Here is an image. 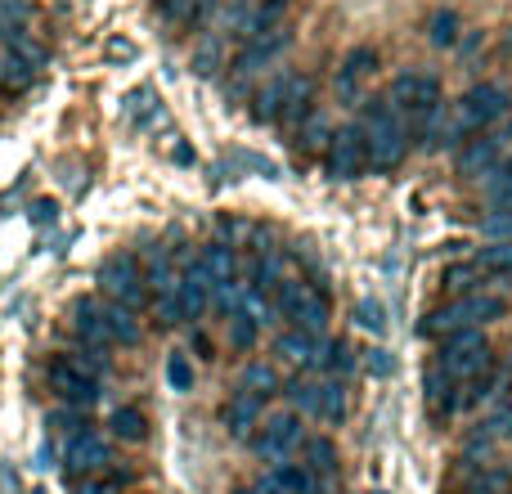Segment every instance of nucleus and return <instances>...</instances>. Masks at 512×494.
Listing matches in <instances>:
<instances>
[{
	"label": "nucleus",
	"mask_w": 512,
	"mask_h": 494,
	"mask_svg": "<svg viewBox=\"0 0 512 494\" xmlns=\"http://www.w3.org/2000/svg\"><path fill=\"white\" fill-rule=\"evenodd\" d=\"M360 135L369 149V167L373 171H396L409 153V122L387 104V99H369L360 117Z\"/></svg>",
	"instance_id": "1"
},
{
	"label": "nucleus",
	"mask_w": 512,
	"mask_h": 494,
	"mask_svg": "<svg viewBox=\"0 0 512 494\" xmlns=\"http://www.w3.org/2000/svg\"><path fill=\"white\" fill-rule=\"evenodd\" d=\"M436 369L445 373V378L454 382V387H463V382L481 378V373L495 369V355H490V342L481 328H468V333H450L441 342V351H436Z\"/></svg>",
	"instance_id": "2"
},
{
	"label": "nucleus",
	"mask_w": 512,
	"mask_h": 494,
	"mask_svg": "<svg viewBox=\"0 0 512 494\" xmlns=\"http://www.w3.org/2000/svg\"><path fill=\"white\" fill-rule=\"evenodd\" d=\"M508 315V301L495 297V292H463V297H454L450 306L432 310L423 324V333H468V328H481L490 324V319H504Z\"/></svg>",
	"instance_id": "3"
},
{
	"label": "nucleus",
	"mask_w": 512,
	"mask_h": 494,
	"mask_svg": "<svg viewBox=\"0 0 512 494\" xmlns=\"http://www.w3.org/2000/svg\"><path fill=\"white\" fill-rule=\"evenodd\" d=\"M274 310L301 333H324L328 328V297L306 279H279L274 283Z\"/></svg>",
	"instance_id": "4"
},
{
	"label": "nucleus",
	"mask_w": 512,
	"mask_h": 494,
	"mask_svg": "<svg viewBox=\"0 0 512 494\" xmlns=\"http://www.w3.org/2000/svg\"><path fill=\"white\" fill-rule=\"evenodd\" d=\"M99 292H104V301H117L126 310L149 306V279H144L140 261L131 252H113L99 265Z\"/></svg>",
	"instance_id": "5"
},
{
	"label": "nucleus",
	"mask_w": 512,
	"mask_h": 494,
	"mask_svg": "<svg viewBox=\"0 0 512 494\" xmlns=\"http://www.w3.org/2000/svg\"><path fill=\"white\" fill-rule=\"evenodd\" d=\"M387 104L396 108L409 126H423L427 117L441 108V81H436L432 72H414V68H409V72H400V77L391 81Z\"/></svg>",
	"instance_id": "6"
},
{
	"label": "nucleus",
	"mask_w": 512,
	"mask_h": 494,
	"mask_svg": "<svg viewBox=\"0 0 512 494\" xmlns=\"http://www.w3.org/2000/svg\"><path fill=\"white\" fill-rule=\"evenodd\" d=\"M508 108H512L508 90L495 86V81H481V86H472L459 104H450V113H454L459 135H477V131H490L499 117H508Z\"/></svg>",
	"instance_id": "7"
},
{
	"label": "nucleus",
	"mask_w": 512,
	"mask_h": 494,
	"mask_svg": "<svg viewBox=\"0 0 512 494\" xmlns=\"http://www.w3.org/2000/svg\"><path fill=\"white\" fill-rule=\"evenodd\" d=\"M369 167V149H364L360 122L342 126L328 135V176L333 180H360V171Z\"/></svg>",
	"instance_id": "8"
},
{
	"label": "nucleus",
	"mask_w": 512,
	"mask_h": 494,
	"mask_svg": "<svg viewBox=\"0 0 512 494\" xmlns=\"http://www.w3.org/2000/svg\"><path fill=\"white\" fill-rule=\"evenodd\" d=\"M297 445H301V418L297 414H270L261 432L252 436L256 459H265V463H283Z\"/></svg>",
	"instance_id": "9"
},
{
	"label": "nucleus",
	"mask_w": 512,
	"mask_h": 494,
	"mask_svg": "<svg viewBox=\"0 0 512 494\" xmlns=\"http://www.w3.org/2000/svg\"><path fill=\"white\" fill-rule=\"evenodd\" d=\"M108 463H113V450H108V441L99 432H77L68 441V450H63V472L72 481L90 477V472H104Z\"/></svg>",
	"instance_id": "10"
},
{
	"label": "nucleus",
	"mask_w": 512,
	"mask_h": 494,
	"mask_svg": "<svg viewBox=\"0 0 512 494\" xmlns=\"http://www.w3.org/2000/svg\"><path fill=\"white\" fill-rule=\"evenodd\" d=\"M499 158H504V135L477 131L472 140H463V149H459V158H454V167H459V176L477 180V176H490V171L499 167Z\"/></svg>",
	"instance_id": "11"
},
{
	"label": "nucleus",
	"mask_w": 512,
	"mask_h": 494,
	"mask_svg": "<svg viewBox=\"0 0 512 494\" xmlns=\"http://www.w3.org/2000/svg\"><path fill=\"white\" fill-rule=\"evenodd\" d=\"M288 41H292L288 27H270V32L248 36V45H243L239 59H234V72H239V77H252V72H261L265 63H274L283 50H288Z\"/></svg>",
	"instance_id": "12"
},
{
	"label": "nucleus",
	"mask_w": 512,
	"mask_h": 494,
	"mask_svg": "<svg viewBox=\"0 0 512 494\" xmlns=\"http://www.w3.org/2000/svg\"><path fill=\"white\" fill-rule=\"evenodd\" d=\"M373 68H378V50L373 45H355V50H346L342 68H337V99L342 104H355L364 90V81L373 77Z\"/></svg>",
	"instance_id": "13"
},
{
	"label": "nucleus",
	"mask_w": 512,
	"mask_h": 494,
	"mask_svg": "<svg viewBox=\"0 0 512 494\" xmlns=\"http://www.w3.org/2000/svg\"><path fill=\"white\" fill-rule=\"evenodd\" d=\"M176 301H180V319H203L207 315V306H212V279H207L203 261H189L185 270H180Z\"/></svg>",
	"instance_id": "14"
},
{
	"label": "nucleus",
	"mask_w": 512,
	"mask_h": 494,
	"mask_svg": "<svg viewBox=\"0 0 512 494\" xmlns=\"http://www.w3.org/2000/svg\"><path fill=\"white\" fill-rule=\"evenodd\" d=\"M306 77H297V72H279V77H270L261 90H256V108H252V117L256 122H279L283 113H288V104H292V95H297V86Z\"/></svg>",
	"instance_id": "15"
},
{
	"label": "nucleus",
	"mask_w": 512,
	"mask_h": 494,
	"mask_svg": "<svg viewBox=\"0 0 512 494\" xmlns=\"http://www.w3.org/2000/svg\"><path fill=\"white\" fill-rule=\"evenodd\" d=\"M72 328H77L81 346H90V351H104V346H113V337H108V324H104V310H99V297H81L77 306H72Z\"/></svg>",
	"instance_id": "16"
},
{
	"label": "nucleus",
	"mask_w": 512,
	"mask_h": 494,
	"mask_svg": "<svg viewBox=\"0 0 512 494\" xmlns=\"http://www.w3.org/2000/svg\"><path fill=\"white\" fill-rule=\"evenodd\" d=\"M50 387L59 391V396L68 400V405H90V400L99 396V382H95V378H86V373H77L68 360H63V355L50 364Z\"/></svg>",
	"instance_id": "17"
},
{
	"label": "nucleus",
	"mask_w": 512,
	"mask_h": 494,
	"mask_svg": "<svg viewBox=\"0 0 512 494\" xmlns=\"http://www.w3.org/2000/svg\"><path fill=\"white\" fill-rule=\"evenodd\" d=\"M261 414H265V400L239 387V391L230 396V405H225V427H230V436L248 441V436L256 432V423H261Z\"/></svg>",
	"instance_id": "18"
},
{
	"label": "nucleus",
	"mask_w": 512,
	"mask_h": 494,
	"mask_svg": "<svg viewBox=\"0 0 512 494\" xmlns=\"http://www.w3.org/2000/svg\"><path fill=\"white\" fill-rule=\"evenodd\" d=\"M306 472L324 486H337V472H342V459H337V441L328 436H310L306 441Z\"/></svg>",
	"instance_id": "19"
},
{
	"label": "nucleus",
	"mask_w": 512,
	"mask_h": 494,
	"mask_svg": "<svg viewBox=\"0 0 512 494\" xmlns=\"http://www.w3.org/2000/svg\"><path fill=\"white\" fill-rule=\"evenodd\" d=\"M265 494H310L315 477L306 472V463H274V472L261 481Z\"/></svg>",
	"instance_id": "20"
},
{
	"label": "nucleus",
	"mask_w": 512,
	"mask_h": 494,
	"mask_svg": "<svg viewBox=\"0 0 512 494\" xmlns=\"http://www.w3.org/2000/svg\"><path fill=\"white\" fill-rule=\"evenodd\" d=\"M36 72H41V63H32L18 50H5V59H0V86H5L9 95H23V90H32Z\"/></svg>",
	"instance_id": "21"
},
{
	"label": "nucleus",
	"mask_w": 512,
	"mask_h": 494,
	"mask_svg": "<svg viewBox=\"0 0 512 494\" xmlns=\"http://www.w3.org/2000/svg\"><path fill=\"white\" fill-rule=\"evenodd\" d=\"M512 436V396L508 400H499L495 409H490L486 418H481V427L472 432V450H486V445H495V441H508Z\"/></svg>",
	"instance_id": "22"
},
{
	"label": "nucleus",
	"mask_w": 512,
	"mask_h": 494,
	"mask_svg": "<svg viewBox=\"0 0 512 494\" xmlns=\"http://www.w3.org/2000/svg\"><path fill=\"white\" fill-rule=\"evenodd\" d=\"M99 310H104L108 337H113L117 346H135V342H140V319H135V310L117 306V301H99Z\"/></svg>",
	"instance_id": "23"
},
{
	"label": "nucleus",
	"mask_w": 512,
	"mask_h": 494,
	"mask_svg": "<svg viewBox=\"0 0 512 494\" xmlns=\"http://www.w3.org/2000/svg\"><path fill=\"white\" fill-rule=\"evenodd\" d=\"M427 409H432V418H450L454 409H459V387H454L436 364L427 369Z\"/></svg>",
	"instance_id": "24"
},
{
	"label": "nucleus",
	"mask_w": 512,
	"mask_h": 494,
	"mask_svg": "<svg viewBox=\"0 0 512 494\" xmlns=\"http://www.w3.org/2000/svg\"><path fill=\"white\" fill-rule=\"evenodd\" d=\"M198 261H203L212 288H221V283H239V279H234V274H239V256H234L230 243H212L203 256H198Z\"/></svg>",
	"instance_id": "25"
},
{
	"label": "nucleus",
	"mask_w": 512,
	"mask_h": 494,
	"mask_svg": "<svg viewBox=\"0 0 512 494\" xmlns=\"http://www.w3.org/2000/svg\"><path fill=\"white\" fill-rule=\"evenodd\" d=\"M463 494H512V472L504 463H481V468L463 481Z\"/></svg>",
	"instance_id": "26"
},
{
	"label": "nucleus",
	"mask_w": 512,
	"mask_h": 494,
	"mask_svg": "<svg viewBox=\"0 0 512 494\" xmlns=\"http://www.w3.org/2000/svg\"><path fill=\"white\" fill-rule=\"evenodd\" d=\"M319 346H324V333H301V328H292V333L279 337V355L288 364H315Z\"/></svg>",
	"instance_id": "27"
},
{
	"label": "nucleus",
	"mask_w": 512,
	"mask_h": 494,
	"mask_svg": "<svg viewBox=\"0 0 512 494\" xmlns=\"http://www.w3.org/2000/svg\"><path fill=\"white\" fill-rule=\"evenodd\" d=\"M472 265H477L481 274H490V279H512V239L481 247V252L472 256Z\"/></svg>",
	"instance_id": "28"
},
{
	"label": "nucleus",
	"mask_w": 512,
	"mask_h": 494,
	"mask_svg": "<svg viewBox=\"0 0 512 494\" xmlns=\"http://www.w3.org/2000/svg\"><path fill=\"white\" fill-rule=\"evenodd\" d=\"M108 427H113V436L117 441H144L149 436V423H144V414L135 405H122V409H113V418H108Z\"/></svg>",
	"instance_id": "29"
},
{
	"label": "nucleus",
	"mask_w": 512,
	"mask_h": 494,
	"mask_svg": "<svg viewBox=\"0 0 512 494\" xmlns=\"http://www.w3.org/2000/svg\"><path fill=\"white\" fill-rule=\"evenodd\" d=\"M459 14L454 9H436L432 18H427V41L436 45V50H450V45H459Z\"/></svg>",
	"instance_id": "30"
},
{
	"label": "nucleus",
	"mask_w": 512,
	"mask_h": 494,
	"mask_svg": "<svg viewBox=\"0 0 512 494\" xmlns=\"http://www.w3.org/2000/svg\"><path fill=\"white\" fill-rule=\"evenodd\" d=\"M324 423H342L346 418V387L342 382H319V414Z\"/></svg>",
	"instance_id": "31"
},
{
	"label": "nucleus",
	"mask_w": 512,
	"mask_h": 494,
	"mask_svg": "<svg viewBox=\"0 0 512 494\" xmlns=\"http://www.w3.org/2000/svg\"><path fill=\"white\" fill-rule=\"evenodd\" d=\"M256 324L261 319L252 315V310H230V346L234 351H252V342H256Z\"/></svg>",
	"instance_id": "32"
},
{
	"label": "nucleus",
	"mask_w": 512,
	"mask_h": 494,
	"mask_svg": "<svg viewBox=\"0 0 512 494\" xmlns=\"http://www.w3.org/2000/svg\"><path fill=\"white\" fill-rule=\"evenodd\" d=\"M63 360H68L77 373H86V378H95V382L108 373V355H104V351H90V346H81V351H68V355H63Z\"/></svg>",
	"instance_id": "33"
},
{
	"label": "nucleus",
	"mask_w": 512,
	"mask_h": 494,
	"mask_svg": "<svg viewBox=\"0 0 512 494\" xmlns=\"http://www.w3.org/2000/svg\"><path fill=\"white\" fill-rule=\"evenodd\" d=\"M126 113H131V122L149 126V122H153V117H158V95H153V90H149V86L131 90V95H126Z\"/></svg>",
	"instance_id": "34"
},
{
	"label": "nucleus",
	"mask_w": 512,
	"mask_h": 494,
	"mask_svg": "<svg viewBox=\"0 0 512 494\" xmlns=\"http://www.w3.org/2000/svg\"><path fill=\"white\" fill-rule=\"evenodd\" d=\"M212 5L216 0H162V14H167L171 23H198Z\"/></svg>",
	"instance_id": "35"
},
{
	"label": "nucleus",
	"mask_w": 512,
	"mask_h": 494,
	"mask_svg": "<svg viewBox=\"0 0 512 494\" xmlns=\"http://www.w3.org/2000/svg\"><path fill=\"white\" fill-rule=\"evenodd\" d=\"M243 391H252V396H274L279 391V378H274V369L270 364H252L248 373H243Z\"/></svg>",
	"instance_id": "36"
},
{
	"label": "nucleus",
	"mask_w": 512,
	"mask_h": 494,
	"mask_svg": "<svg viewBox=\"0 0 512 494\" xmlns=\"http://www.w3.org/2000/svg\"><path fill=\"white\" fill-rule=\"evenodd\" d=\"M167 382H171V391H194V364H189L185 351H171V360H167Z\"/></svg>",
	"instance_id": "37"
},
{
	"label": "nucleus",
	"mask_w": 512,
	"mask_h": 494,
	"mask_svg": "<svg viewBox=\"0 0 512 494\" xmlns=\"http://www.w3.org/2000/svg\"><path fill=\"white\" fill-rule=\"evenodd\" d=\"M23 27H27V5H18V0H0V41L18 36Z\"/></svg>",
	"instance_id": "38"
},
{
	"label": "nucleus",
	"mask_w": 512,
	"mask_h": 494,
	"mask_svg": "<svg viewBox=\"0 0 512 494\" xmlns=\"http://www.w3.org/2000/svg\"><path fill=\"white\" fill-rule=\"evenodd\" d=\"M490 198H495V207L499 212H508L512 216V167H504V171H490Z\"/></svg>",
	"instance_id": "39"
},
{
	"label": "nucleus",
	"mask_w": 512,
	"mask_h": 494,
	"mask_svg": "<svg viewBox=\"0 0 512 494\" xmlns=\"http://www.w3.org/2000/svg\"><path fill=\"white\" fill-rule=\"evenodd\" d=\"M288 400L301 409V414H319V382H292Z\"/></svg>",
	"instance_id": "40"
},
{
	"label": "nucleus",
	"mask_w": 512,
	"mask_h": 494,
	"mask_svg": "<svg viewBox=\"0 0 512 494\" xmlns=\"http://www.w3.org/2000/svg\"><path fill=\"white\" fill-rule=\"evenodd\" d=\"M477 279H481V270L472 261L468 265H450V270H445V288H454V292H468Z\"/></svg>",
	"instance_id": "41"
},
{
	"label": "nucleus",
	"mask_w": 512,
	"mask_h": 494,
	"mask_svg": "<svg viewBox=\"0 0 512 494\" xmlns=\"http://www.w3.org/2000/svg\"><path fill=\"white\" fill-rule=\"evenodd\" d=\"M355 315H360L364 328H373V333H387V319H382V301H369V297H364L360 306H355Z\"/></svg>",
	"instance_id": "42"
},
{
	"label": "nucleus",
	"mask_w": 512,
	"mask_h": 494,
	"mask_svg": "<svg viewBox=\"0 0 512 494\" xmlns=\"http://www.w3.org/2000/svg\"><path fill=\"white\" fill-rule=\"evenodd\" d=\"M122 481H126V477H113V481H104V477H81L72 494H117V486H122Z\"/></svg>",
	"instance_id": "43"
},
{
	"label": "nucleus",
	"mask_w": 512,
	"mask_h": 494,
	"mask_svg": "<svg viewBox=\"0 0 512 494\" xmlns=\"http://www.w3.org/2000/svg\"><path fill=\"white\" fill-rule=\"evenodd\" d=\"M328 135H333V131H328V122H324V117H310V122H306V131H301V144H324Z\"/></svg>",
	"instance_id": "44"
},
{
	"label": "nucleus",
	"mask_w": 512,
	"mask_h": 494,
	"mask_svg": "<svg viewBox=\"0 0 512 494\" xmlns=\"http://www.w3.org/2000/svg\"><path fill=\"white\" fill-rule=\"evenodd\" d=\"M54 216H59V207H54V198H41V203L32 207V221H36V225H50Z\"/></svg>",
	"instance_id": "45"
},
{
	"label": "nucleus",
	"mask_w": 512,
	"mask_h": 494,
	"mask_svg": "<svg viewBox=\"0 0 512 494\" xmlns=\"http://www.w3.org/2000/svg\"><path fill=\"white\" fill-rule=\"evenodd\" d=\"M135 54L140 50H135L131 41H108V59H135Z\"/></svg>",
	"instance_id": "46"
},
{
	"label": "nucleus",
	"mask_w": 512,
	"mask_h": 494,
	"mask_svg": "<svg viewBox=\"0 0 512 494\" xmlns=\"http://www.w3.org/2000/svg\"><path fill=\"white\" fill-rule=\"evenodd\" d=\"M378 360H369V369H378V373H391V360H387V351H373Z\"/></svg>",
	"instance_id": "47"
},
{
	"label": "nucleus",
	"mask_w": 512,
	"mask_h": 494,
	"mask_svg": "<svg viewBox=\"0 0 512 494\" xmlns=\"http://www.w3.org/2000/svg\"><path fill=\"white\" fill-rule=\"evenodd\" d=\"M18 5H27V0H18Z\"/></svg>",
	"instance_id": "48"
}]
</instances>
